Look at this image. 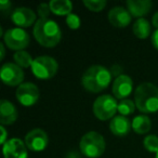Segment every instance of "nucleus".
Here are the masks:
<instances>
[{
  "mask_svg": "<svg viewBox=\"0 0 158 158\" xmlns=\"http://www.w3.org/2000/svg\"><path fill=\"white\" fill-rule=\"evenodd\" d=\"M33 35L40 46L53 48L61 41L62 31L55 21L51 19H38L33 28Z\"/></svg>",
  "mask_w": 158,
  "mask_h": 158,
  "instance_id": "f257e3e1",
  "label": "nucleus"
},
{
  "mask_svg": "<svg viewBox=\"0 0 158 158\" xmlns=\"http://www.w3.org/2000/svg\"><path fill=\"white\" fill-rule=\"evenodd\" d=\"M112 81V73L102 65H92L84 73L81 84L86 90L93 93L103 91Z\"/></svg>",
  "mask_w": 158,
  "mask_h": 158,
  "instance_id": "f03ea898",
  "label": "nucleus"
},
{
  "mask_svg": "<svg viewBox=\"0 0 158 158\" xmlns=\"http://www.w3.org/2000/svg\"><path fill=\"white\" fill-rule=\"evenodd\" d=\"M134 103L144 115L158 112V87L151 82H143L134 91Z\"/></svg>",
  "mask_w": 158,
  "mask_h": 158,
  "instance_id": "7ed1b4c3",
  "label": "nucleus"
},
{
  "mask_svg": "<svg viewBox=\"0 0 158 158\" xmlns=\"http://www.w3.org/2000/svg\"><path fill=\"white\" fill-rule=\"evenodd\" d=\"M106 143L103 135L97 131H89L82 135L79 142V148L84 156L88 158H99L105 152Z\"/></svg>",
  "mask_w": 158,
  "mask_h": 158,
  "instance_id": "20e7f679",
  "label": "nucleus"
},
{
  "mask_svg": "<svg viewBox=\"0 0 158 158\" xmlns=\"http://www.w3.org/2000/svg\"><path fill=\"white\" fill-rule=\"evenodd\" d=\"M93 114L100 120H108L114 118L116 112H118V103L116 98L110 94L100 95L93 103Z\"/></svg>",
  "mask_w": 158,
  "mask_h": 158,
  "instance_id": "39448f33",
  "label": "nucleus"
},
{
  "mask_svg": "<svg viewBox=\"0 0 158 158\" xmlns=\"http://www.w3.org/2000/svg\"><path fill=\"white\" fill-rule=\"evenodd\" d=\"M31 69L36 78L48 80L56 74L59 69V64L53 57L48 55H41L34 59Z\"/></svg>",
  "mask_w": 158,
  "mask_h": 158,
  "instance_id": "423d86ee",
  "label": "nucleus"
},
{
  "mask_svg": "<svg viewBox=\"0 0 158 158\" xmlns=\"http://www.w3.org/2000/svg\"><path fill=\"white\" fill-rule=\"evenodd\" d=\"M3 40H5V44L9 49L15 51H22L28 47L31 38L25 29L15 27V28L8 29L3 34Z\"/></svg>",
  "mask_w": 158,
  "mask_h": 158,
  "instance_id": "0eeeda50",
  "label": "nucleus"
},
{
  "mask_svg": "<svg viewBox=\"0 0 158 158\" xmlns=\"http://www.w3.org/2000/svg\"><path fill=\"white\" fill-rule=\"evenodd\" d=\"M24 76L25 75L23 68L16 65L15 63H12V62L5 63L1 67V70H0L1 80L3 81V84L10 87L22 85L23 80H24Z\"/></svg>",
  "mask_w": 158,
  "mask_h": 158,
  "instance_id": "6e6552de",
  "label": "nucleus"
},
{
  "mask_svg": "<svg viewBox=\"0 0 158 158\" xmlns=\"http://www.w3.org/2000/svg\"><path fill=\"white\" fill-rule=\"evenodd\" d=\"M16 100L23 106H33L39 100V89L33 82H23L16 89Z\"/></svg>",
  "mask_w": 158,
  "mask_h": 158,
  "instance_id": "1a4fd4ad",
  "label": "nucleus"
},
{
  "mask_svg": "<svg viewBox=\"0 0 158 158\" xmlns=\"http://www.w3.org/2000/svg\"><path fill=\"white\" fill-rule=\"evenodd\" d=\"M27 148L33 152H41L47 147L49 143L48 134L44 130L40 128L31 129L28 133H26L24 139Z\"/></svg>",
  "mask_w": 158,
  "mask_h": 158,
  "instance_id": "9d476101",
  "label": "nucleus"
},
{
  "mask_svg": "<svg viewBox=\"0 0 158 158\" xmlns=\"http://www.w3.org/2000/svg\"><path fill=\"white\" fill-rule=\"evenodd\" d=\"M2 151L5 158H28L26 144L19 138L8 140L3 144Z\"/></svg>",
  "mask_w": 158,
  "mask_h": 158,
  "instance_id": "9b49d317",
  "label": "nucleus"
},
{
  "mask_svg": "<svg viewBox=\"0 0 158 158\" xmlns=\"http://www.w3.org/2000/svg\"><path fill=\"white\" fill-rule=\"evenodd\" d=\"M132 89H133V81H132L131 77L127 76V75H118L113 82V94L116 99L120 100V101L127 99L131 94Z\"/></svg>",
  "mask_w": 158,
  "mask_h": 158,
  "instance_id": "f8f14e48",
  "label": "nucleus"
},
{
  "mask_svg": "<svg viewBox=\"0 0 158 158\" xmlns=\"http://www.w3.org/2000/svg\"><path fill=\"white\" fill-rule=\"evenodd\" d=\"M11 20L20 28H27L29 26H33L37 22L35 12L27 7H20L14 9L11 14Z\"/></svg>",
  "mask_w": 158,
  "mask_h": 158,
  "instance_id": "ddd939ff",
  "label": "nucleus"
},
{
  "mask_svg": "<svg viewBox=\"0 0 158 158\" xmlns=\"http://www.w3.org/2000/svg\"><path fill=\"white\" fill-rule=\"evenodd\" d=\"M108 21L115 27L125 28L131 22V14L123 7H114L108 12Z\"/></svg>",
  "mask_w": 158,
  "mask_h": 158,
  "instance_id": "4468645a",
  "label": "nucleus"
},
{
  "mask_svg": "<svg viewBox=\"0 0 158 158\" xmlns=\"http://www.w3.org/2000/svg\"><path fill=\"white\" fill-rule=\"evenodd\" d=\"M19 117L18 108L12 102L1 100L0 102V123L1 126L13 125Z\"/></svg>",
  "mask_w": 158,
  "mask_h": 158,
  "instance_id": "2eb2a0df",
  "label": "nucleus"
},
{
  "mask_svg": "<svg viewBox=\"0 0 158 158\" xmlns=\"http://www.w3.org/2000/svg\"><path fill=\"white\" fill-rule=\"evenodd\" d=\"M126 5L131 16L138 19L146 15L153 7V2L151 0H128Z\"/></svg>",
  "mask_w": 158,
  "mask_h": 158,
  "instance_id": "dca6fc26",
  "label": "nucleus"
},
{
  "mask_svg": "<svg viewBox=\"0 0 158 158\" xmlns=\"http://www.w3.org/2000/svg\"><path fill=\"white\" fill-rule=\"evenodd\" d=\"M132 129V123L126 116H115L110 123V130L116 136H125Z\"/></svg>",
  "mask_w": 158,
  "mask_h": 158,
  "instance_id": "f3484780",
  "label": "nucleus"
},
{
  "mask_svg": "<svg viewBox=\"0 0 158 158\" xmlns=\"http://www.w3.org/2000/svg\"><path fill=\"white\" fill-rule=\"evenodd\" d=\"M51 12L56 15H66L72 13L73 3L69 0H52L49 2Z\"/></svg>",
  "mask_w": 158,
  "mask_h": 158,
  "instance_id": "a211bd4d",
  "label": "nucleus"
},
{
  "mask_svg": "<svg viewBox=\"0 0 158 158\" xmlns=\"http://www.w3.org/2000/svg\"><path fill=\"white\" fill-rule=\"evenodd\" d=\"M152 121L147 115H139L132 120V130L138 134H145L151 130Z\"/></svg>",
  "mask_w": 158,
  "mask_h": 158,
  "instance_id": "6ab92c4d",
  "label": "nucleus"
},
{
  "mask_svg": "<svg viewBox=\"0 0 158 158\" xmlns=\"http://www.w3.org/2000/svg\"><path fill=\"white\" fill-rule=\"evenodd\" d=\"M133 34L139 39H145L151 34V24L149 22L144 18L138 19L133 24Z\"/></svg>",
  "mask_w": 158,
  "mask_h": 158,
  "instance_id": "aec40b11",
  "label": "nucleus"
},
{
  "mask_svg": "<svg viewBox=\"0 0 158 158\" xmlns=\"http://www.w3.org/2000/svg\"><path fill=\"white\" fill-rule=\"evenodd\" d=\"M13 60L16 65H19L22 68L31 67L33 62H34V59L31 57V55L29 54L28 52H26L25 50L16 51L13 54Z\"/></svg>",
  "mask_w": 158,
  "mask_h": 158,
  "instance_id": "412c9836",
  "label": "nucleus"
},
{
  "mask_svg": "<svg viewBox=\"0 0 158 158\" xmlns=\"http://www.w3.org/2000/svg\"><path fill=\"white\" fill-rule=\"evenodd\" d=\"M135 108H136L135 103L130 99L121 100V101L118 103V113H120L121 116L127 117L128 115L134 113Z\"/></svg>",
  "mask_w": 158,
  "mask_h": 158,
  "instance_id": "4be33fe9",
  "label": "nucleus"
},
{
  "mask_svg": "<svg viewBox=\"0 0 158 158\" xmlns=\"http://www.w3.org/2000/svg\"><path fill=\"white\" fill-rule=\"evenodd\" d=\"M143 145H144L145 149L151 153H157L158 152V136L154 135V134H149V135L145 136L144 141H143Z\"/></svg>",
  "mask_w": 158,
  "mask_h": 158,
  "instance_id": "5701e85b",
  "label": "nucleus"
},
{
  "mask_svg": "<svg viewBox=\"0 0 158 158\" xmlns=\"http://www.w3.org/2000/svg\"><path fill=\"white\" fill-rule=\"evenodd\" d=\"M84 6L92 12H100L106 7L105 0H84Z\"/></svg>",
  "mask_w": 158,
  "mask_h": 158,
  "instance_id": "b1692460",
  "label": "nucleus"
},
{
  "mask_svg": "<svg viewBox=\"0 0 158 158\" xmlns=\"http://www.w3.org/2000/svg\"><path fill=\"white\" fill-rule=\"evenodd\" d=\"M66 24L69 28L72 29H78L80 27V18H79L77 14H74V13H70L66 16Z\"/></svg>",
  "mask_w": 158,
  "mask_h": 158,
  "instance_id": "393cba45",
  "label": "nucleus"
},
{
  "mask_svg": "<svg viewBox=\"0 0 158 158\" xmlns=\"http://www.w3.org/2000/svg\"><path fill=\"white\" fill-rule=\"evenodd\" d=\"M37 12H38V15H39L40 19H49V14L51 12L50 9V6L49 3H40L37 8Z\"/></svg>",
  "mask_w": 158,
  "mask_h": 158,
  "instance_id": "a878e982",
  "label": "nucleus"
},
{
  "mask_svg": "<svg viewBox=\"0 0 158 158\" xmlns=\"http://www.w3.org/2000/svg\"><path fill=\"white\" fill-rule=\"evenodd\" d=\"M0 131H1V138H0V143H1V144L3 145L8 141V139H7L8 132H7V130H6L5 126H0Z\"/></svg>",
  "mask_w": 158,
  "mask_h": 158,
  "instance_id": "bb28decb",
  "label": "nucleus"
},
{
  "mask_svg": "<svg viewBox=\"0 0 158 158\" xmlns=\"http://www.w3.org/2000/svg\"><path fill=\"white\" fill-rule=\"evenodd\" d=\"M11 6H12V3L10 2V1H8V0H1V1H0V10L2 12L10 10Z\"/></svg>",
  "mask_w": 158,
  "mask_h": 158,
  "instance_id": "cd10ccee",
  "label": "nucleus"
},
{
  "mask_svg": "<svg viewBox=\"0 0 158 158\" xmlns=\"http://www.w3.org/2000/svg\"><path fill=\"white\" fill-rule=\"evenodd\" d=\"M152 44H153L154 48L158 51V29H156L152 35Z\"/></svg>",
  "mask_w": 158,
  "mask_h": 158,
  "instance_id": "c85d7f7f",
  "label": "nucleus"
},
{
  "mask_svg": "<svg viewBox=\"0 0 158 158\" xmlns=\"http://www.w3.org/2000/svg\"><path fill=\"white\" fill-rule=\"evenodd\" d=\"M152 23H153V26L155 27L156 29H158V12H156L153 15V18H152Z\"/></svg>",
  "mask_w": 158,
  "mask_h": 158,
  "instance_id": "c756f323",
  "label": "nucleus"
},
{
  "mask_svg": "<svg viewBox=\"0 0 158 158\" xmlns=\"http://www.w3.org/2000/svg\"><path fill=\"white\" fill-rule=\"evenodd\" d=\"M0 59L3 60L6 55V49H5V42H0Z\"/></svg>",
  "mask_w": 158,
  "mask_h": 158,
  "instance_id": "7c9ffc66",
  "label": "nucleus"
},
{
  "mask_svg": "<svg viewBox=\"0 0 158 158\" xmlns=\"http://www.w3.org/2000/svg\"><path fill=\"white\" fill-rule=\"evenodd\" d=\"M66 158H80V155L77 154L76 152H69L66 156Z\"/></svg>",
  "mask_w": 158,
  "mask_h": 158,
  "instance_id": "2f4dec72",
  "label": "nucleus"
},
{
  "mask_svg": "<svg viewBox=\"0 0 158 158\" xmlns=\"http://www.w3.org/2000/svg\"><path fill=\"white\" fill-rule=\"evenodd\" d=\"M155 158H158V152L156 153V157H155Z\"/></svg>",
  "mask_w": 158,
  "mask_h": 158,
  "instance_id": "473e14b6",
  "label": "nucleus"
}]
</instances>
